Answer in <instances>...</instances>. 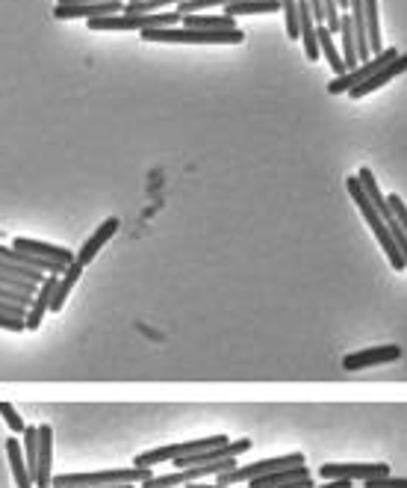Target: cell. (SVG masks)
<instances>
[{"instance_id": "cell-1", "label": "cell", "mask_w": 407, "mask_h": 488, "mask_svg": "<svg viewBox=\"0 0 407 488\" xmlns=\"http://www.w3.org/2000/svg\"><path fill=\"white\" fill-rule=\"evenodd\" d=\"M346 189H348V196L355 198V205H357V210L363 214V219H366V226L372 228V235L378 237L384 254H387V261L393 263V270H399V272H402V270L407 267L404 254H402L399 246H395V240H393V235H390L387 219H384V216H381V210L372 205V198L366 196V189L360 187L357 175H348V178H346Z\"/></svg>"}, {"instance_id": "cell-2", "label": "cell", "mask_w": 407, "mask_h": 488, "mask_svg": "<svg viewBox=\"0 0 407 488\" xmlns=\"http://www.w3.org/2000/svg\"><path fill=\"white\" fill-rule=\"evenodd\" d=\"M145 41H166V45H242L245 33L237 30H201V27H157L145 30Z\"/></svg>"}, {"instance_id": "cell-3", "label": "cell", "mask_w": 407, "mask_h": 488, "mask_svg": "<svg viewBox=\"0 0 407 488\" xmlns=\"http://www.w3.org/2000/svg\"><path fill=\"white\" fill-rule=\"evenodd\" d=\"M184 15L177 13V9H163V13H119V15H104V18H92L89 30H139V33H145V30H157V27H177Z\"/></svg>"}, {"instance_id": "cell-4", "label": "cell", "mask_w": 407, "mask_h": 488, "mask_svg": "<svg viewBox=\"0 0 407 488\" xmlns=\"http://www.w3.org/2000/svg\"><path fill=\"white\" fill-rule=\"evenodd\" d=\"M228 441H231L228 435H210V438H198V441L168 444V447L139 453L133 459V465H136V468H154V465H159V462H175V459H180V456H192V453H201V450H210V447H222V444H228Z\"/></svg>"}, {"instance_id": "cell-5", "label": "cell", "mask_w": 407, "mask_h": 488, "mask_svg": "<svg viewBox=\"0 0 407 488\" xmlns=\"http://www.w3.org/2000/svg\"><path fill=\"white\" fill-rule=\"evenodd\" d=\"M395 57H399V51H395V48H384L381 54H375L372 60L357 62L355 69L337 74V78L328 83V92H330V95H348L355 87H360L363 80H369L375 71H381L384 66H390Z\"/></svg>"}, {"instance_id": "cell-6", "label": "cell", "mask_w": 407, "mask_h": 488, "mask_svg": "<svg viewBox=\"0 0 407 488\" xmlns=\"http://www.w3.org/2000/svg\"><path fill=\"white\" fill-rule=\"evenodd\" d=\"M390 474V465L384 462H372V465H360V462H351V465H334L328 462L319 468V476L322 480H351V483H366L372 476H387Z\"/></svg>"}, {"instance_id": "cell-7", "label": "cell", "mask_w": 407, "mask_h": 488, "mask_svg": "<svg viewBox=\"0 0 407 488\" xmlns=\"http://www.w3.org/2000/svg\"><path fill=\"white\" fill-rule=\"evenodd\" d=\"M124 13V4L122 0H101V4H57L53 15L59 21H74V18H104V15H119Z\"/></svg>"}, {"instance_id": "cell-8", "label": "cell", "mask_w": 407, "mask_h": 488, "mask_svg": "<svg viewBox=\"0 0 407 488\" xmlns=\"http://www.w3.org/2000/svg\"><path fill=\"white\" fill-rule=\"evenodd\" d=\"M399 358H402V346L387 344V346H372V349H360V353L346 355V358H342V367H346L348 373H355V370L390 364V362H399Z\"/></svg>"}, {"instance_id": "cell-9", "label": "cell", "mask_w": 407, "mask_h": 488, "mask_svg": "<svg viewBox=\"0 0 407 488\" xmlns=\"http://www.w3.org/2000/svg\"><path fill=\"white\" fill-rule=\"evenodd\" d=\"M57 281H59V275L57 272H48L45 281L39 284V290H36L33 302H30V311H27V332H36V328L41 326V320H45V311H50Z\"/></svg>"}, {"instance_id": "cell-10", "label": "cell", "mask_w": 407, "mask_h": 488, "mask_svg": "<svg viewBox=\"0 0 407 488\" xmlns=\"http://www.w3.org/2000/svg\"><path fill=\"white\" fill-rule=\"evenodd\" d=\"M50 465H53V429L48 427V423H41L39 427V465H36V476H33L36 488L53 485Z\"/></svg>"}, {"instance_id": "cell-11", "label": "cell", "mask_w": 407, "mask_h": 488, "mask_svg": "<svg viewBox=\"0 0 407 488\" xmlns=\"http://www.w3.org/2000/svg\"><path fill=\"white\" fill-rule=\"evenodd\" d=\"M402 71H407V54H399V57H395V60L390 62V66H384L381 71H375L369 80H363L360 87H355V89H351L348 95H351V98L357 101V98H363V95H369V92H378L381 87H387V83H390L393 78H399Z\"/></svg>"}, {"instance_id": "cell-12", "label": "cell", "mask_w": 407, "mask_h": 488, "mask_svg": "<svg viewBox=\"0 0 407 488\" xmlns=\"http://www.w3.org/2000/svg\"><path fill=\"white\" fill-rule=\"evenodd\" d=\"M115 231H119V216H110V219H104L98 231L83 243V249L77 252V261L83 263V267H89V263L95 261V254H98L106 243H110V237H115Z\"/></svg>"}, {"instance_id": "cell-13", "label": "cell", "mask_w": 407, "mask_h": 488, "mask_svg": "<svg viewBox=\"0 0 407 488\" xmlns=\"http://www.w3.org/2000/svg\"><path fill=\"white\" fill-rule=\"evenodd\" d=\"M15 249H24L30 254H39V258H48V261H62V263H71L77 261V254L66 246H53V243H41L33 237H15Z\"/></svg>"}, {"instance_id": "cell-14", "label": "cell", "mask_w": 407, "mask_h": 488, "mask_svg": "<svg viewBox=\"0 0 407 488\" xmlns=\"http://www.w3.org/2000/svg\"><path fill=\"white\" fill-rule=\"evenodd\" d=\"M83 263L80 261H71L66 272L59 275V281H57V290H53V302H50V311H62V305H66L68 299V293L74 290V284L80 281V275H83Z\"/></svg>"}, {"instance_id": "cell-15", "label": "cell", "mask_w": 407, "mask_h": 488, "mask_svg": "<svg viewBox=\"0 0 407 488\" xmlns=\"http://www.w3.org/2000/svg\"><path fill=\"white\" fill-rule=\"evenodd\" d=\"M284 4L281 0H237V4H228L224 6V15H272V13H281Z\"/></svg>"}, {"instance_id": "cell-16", "label": "cell", "mask_w": 407, "mask_h": 488, "mask_svg": "<svg viewBox=\"0 0 407 488\" xmlns=\"http://www.w3.org/2000/svg\"><path fill=\"white\" fill-rule=\"evenodd\" d=\"M6 456H9V468H13V476H15V485L18 488H36L33 476H30V471H27L24 456H21L18 438H6Z\"/></svg>"}, {"instance_id": "cell-17", "label": "cell", "mask_w": 407, "mask_h": 488, "mask_svg": "<svg viewBox=\"0 0 407 488\" xmlns=\"http://www.w3.org/2000/svg\"><path fill=\"white\" fill-rule=\"evenodd\" d=\"M184 27H201V30H237V18L233 15H213V13H189L180 21Z\"/></svg>"}, {"instance_id": "cell-18", "label": "cell", "mask_w": 407, "mask_h": 488, "mask_svg": "<svg viewBox=\"0 0 407 488\" xmlns=\"http://www.w3.org/2000/svg\"><path fill=\"white\" fill-rule=\"evenodd\" d=\"M339 39H342V60H346L348 69L357 66V36H355V21H351V13H342L339 18Z\"/></svg>"}, {"instance_id": "cell-19", "label": "cell", "mask_w": 407, "mask_h": 488, "mask_svg": "<svg viewBox=\"0 0 407 488\" xmlns=\"http://www.w3.org/2000/svg\"><path fill=\"white\" fill-rule=\"evenodd\" d=\"M316 36H319V48H322V54H325V60H328V66L334 69V74L348 71L346 60H342V51H337L334 33L328 30V24H316Z\"/></svg>"}, {"instance_id": "cell-20", "label": "cell", "mask_w": 407, "mask_h": 488, "mask_svg": "<svg viewBox=\"0 0 407 488\" xmlns=\"http://www.w3.org/2000/svg\"><path fill=\"white\" fill-rule=\"evenodd\" d=\"M302 476H310V468L304 465H293V468H281V471H272L260 476V480H251V488H272V485H281V483H293V480H302Z\"/></svg>"}, {"instance_id": "cell-21", "label": "cell", "mask_w": 407, "mask_h": 488, "mask_svg": "<svg viewBox=\"0 0 407 488\" xmlns=\"http://www.w3.org/2000/svg\"><path fill=\"white\" fill-rule=\"evenodd\" d=\"M363 9H366V27H369V45L372 54H381V15H378V0H363Z\"/></svg>"}, {"instance_id": "cell-22", "label": "cell", "mask_w": 407, "mask_h": 488, "mask_svg": "<svg viewBox=\"0 0 407 488\" xmlns=\"http://www.w3.org/2000/svg\"><path fill=\"white\" fill-rule=\"evenodd\" d=\"M284 4V24L289 39H302V13H298V0H281Z\"/></svg>"}, {"instance_id": "cell-23", "label": "cell", "mask_w": 407, "mask_h": 488, "mask_svg": "<svg viewBox=\"0 0 407 488\" xmlns=\"http://www.w3.org/2000/svg\"><path fill=\"white\" fill-rule=\"evenodd\" d=\"M24 462L30 476H36V465H39V427H27L24 429Z\"/></svg>"}, {"instance_id": "cell-24", "label": "cell", "mask_w": 407, "mask_h": 488, "mask_svg": "<svg viewBox=\"0 0 407 488\" xmlns=\"http://www.w3.org/2000/svg\"><path fill=\"white\" fill-rule=\"evenodd\" d=\"M0 272L18 275V279H30V281H36V284H41V281H45V272H39V270H33V267H27V263L4 261V258H0Z\"/></svg>"}, {"instance_id": "cell-25", "label": "cell", "mask_w": 407, "mask_h": 488, "mask_svg": "<svg viewBox=\"0 0 407 488\" xmlns=\"http://www.w3.org/2000/svg\"><path fill=\"white\" fill-rule=\"evenodd\" d=\"M0 415H4V420H6V427L13 429L15 435H24V429H27V423L21 420V415L18 411L9 406V402H0Z\"/></svg>"}, {"instance_id": "cell-26", "label": "cell", "mask_w": 407, "mask_h": 488, "mask_svg": "<svg viewBox=\"0 0 407 488\" xmlns=\"http://www.w3.org/2000/svg\"><path fill=\"white\" fill-rule=\"evenodd\" d=\"M366 488H407V476H372V480L363 483Z\"/></svg>"}, {"instance_id": "cell-27", "label": "cell", "mask_w": 407, "mask_h": 488, "mask_svg": "<svg viewBox=\"0 0 407 488\" xmlns=\"http://www.w3.org/2000/svg\"><path fill=\"white\" fill-rule=\"evenodd\" d=\"M0 328H6V332H27V320L24 317L0 314Z\"/></svg>"}, {"instance_id": "cell-28", "label": "cell", "mask_w": 407, "mask_h": 488, "mask_svg": "<svg viewBox=\"0 0 407 488\" xmlns=\"http://www.w3.org/2000/svg\"><path fill=\"white\" fill-rule=\"evenodd\" d=\"M27 311H30V305H21V302H13V299H0V314L24 317V320H27Z\"/></svg>"}, {"instance_id": "cell-29", "label": "cell", "mask_w": 407, "mask_h": 488, "mask_svg": "<svg viewBox=\"0 0 407 488\" xmlns=\"http://www.w3.org/2000/svg\"><path fill=\"white\" fill-rule=\"evenodd\" d=\"M390 198V207H393V214H395V219L402 222V228H404V235H407V205L399 198V196H387Z\"/></svg>"}, {"instance_id": "cell-30", "label": "cell", "mask_w": 407, "mask_h": 488, "mask_svg": "<svg viewBox=\"0 0 407 488\" xmlns=\"http://www.w3.org/2000/svg\"><path fill=\"white\" fill-rule=\"evenodd\" d=\"M310 485H313V476H302V480L281 483V485H272V488H310Z\"/></svg>"}, {"instance_id": "cell-31", "label": "cell", "mask_w": 407, "mask_h": 488, "mask_svg": "<svg viewBox=\"0 0 407 488\" xmlns=\"http://www.w3.org/2000/svg\"><path fill=\"white\" fill-rule=\"evenodd\" d=\"M310 488H355L351 480H325V485H310Z\"/></svg>"}, {"instance_id": "cell-32", "label": "cell", "mask_w": 407, "mask_h": 488, "mask_svg": "<svg viewBox=\"0 0 407 488\" xmlns=\"http://www.w3.org/2000/svg\"><path fill=\"white\" fill-rule=\"evenodd\" d=\"M57 4H101V0H57Z\"/></svg>"}, {"instance_id": "cell-33", "label": "cell", "mask_w": 407, "mask_h": 488, "mask_svg": "<svg viewBox=\"0 0 407 488\" xmlns=\"http://www.w3.org/2000/svg\"><path fill=\"white\" fill-rule=\"evenodd\" d=\"M339 4V13H348V0H337Z\"/></svg>"}]
</instances>
